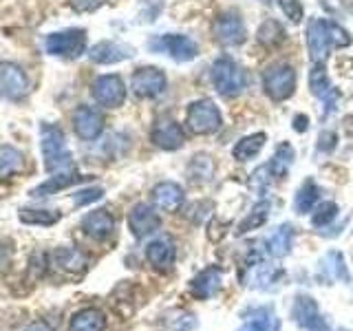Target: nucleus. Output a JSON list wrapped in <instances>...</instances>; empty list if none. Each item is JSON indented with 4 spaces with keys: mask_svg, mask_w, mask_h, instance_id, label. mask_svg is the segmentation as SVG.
<instances>
[{
    "mask_svg": "<svg viewBox=\"0 0 353 331\" xmlns=\"http://www.w3.org/2000/svg\"><path fill=\"white\" fill-rule=\"evenodd\" d=\"M148 47L154 53H165L174 62H192L199 55V44L192 38L181 36V33H163V36H154Z\"/></svg>",
    "mask_w": 353,
    "mask_h": 331,
    "instance_id": "nucleus-8",
    "label": "nucleus"
},
{
    "mask_svg": "<svg viewBox=\"0 0 353 331\" xmlns=\"http://www.w3.org/2000/svg\"><path fill=\"white\" fill-rule=\"evenodd\" d=\"M86 177L82 174H77V170H69V172H58V174H53L51 179H47L44 183H40L38 188H33L31 190V197H49V194H58L60 190H66V188H71L73 183L77 181H84Z\"/></svg>",
    "mask_w": 353,
    "mask_h": 331,
    "instance_id": "nucleus-23",
    "label": "nucleus"
},
{
    "mask_svg": "<svg viewBox=\"0 0 353 331\" xmlns=\"http://www.w3.org/2000/svg\"><path fill=\"white\" fill-rule=\"evenodd\" d=\"M104 329H106V316L95 307H86L82 312H77L69 323V331H104Z\"/></svg>",
    "mask_w": 353,
    "mask_h": 331,
    "instance_id": "nucleus-25",
    "label": "nucleus"
},
{
    "mask_svg": "<svg viewBox=\"0 0 353 331\" xmlns=\"http://www.w3.org/2000/svg\"><path fill=\"white\" fill-rule=\"evenodd\" d=\"M292 245H294V228L290 223H283L270 234L268 254L274 259H283L292 252Z\"/></svg>",
    "mask_w": 353,
    "mask_h": 331,
    "instance_id": "nucleus-26",
    "label": "nucleus"
},
{
    "mask_svg": "<svg viewBox=\"0 0 353 331\" xmlns=\"http://www.w3.org/2000/svg\"><path fill=\"white\" fill-rule=\"evenodd\" d=\"M71 7L77 11V14H91V11H97L106 0H69Z\"/></svg>",
    "mask_w": 353,
    "mask_h": 331,
    "instance_id": "nucleus-40",
    "label": "nucleus"
},
{
    "mask_svg": "<svg viewBox=\"0 0 353 331\" xmlns=\"http://www.w3.org/2000/svg\"><path fill=\"white\" fill-rule=\"evenodd\" d=\"M221 290V270L219 268H205L203 272H199L192 281V294L201 301L212 298Z\"/></svg>",
    "mask_w": 353,
    "mask_h": 331,
    "instance_id": "nucleus-24",
    "label": "nucleus"
},
{
    "mask_svg": "<svg viewBox=\"0 0 353 331\" xmlns=\"http://www.w3.org/2000/svg\"><path fill=\"white\" fill-rule=\"evenodd\" d=\"M44 51L53 58L75 60L86 53V31L84 29H64L55 31L44 40Z\"/></svg>",
    "mask_w": 353,
    "mask_h": 331,
    "instance_id": "nucleus-6",
    "label": "nucleus"
},
{
    "mask_svg": "<svg viewBox=\"0 0 353 331\" xmlns=\"http://www.w3.org/2000/svg\"><path fill=\"white\" fill-rule=\"evenodd\" d=\"M256 38L259 42L263 44V47H268V49H274V47H279V44H283L287 40L285 36V29L279 20H265L263 25L259 27L256 31Z\"/></svg>",
    "mask_w": 353,
    "mask_h": 331,
    "instance_id": "nucleus-31",
    "label": "nucleus"
},
{
    "mask_svg": "<svg viewBox=\"0 0 353 331\" xmlns=\"http://www.w3.org/2000/svg\"><path fill=\"white\" fill-rule=\"evenodd\" d=\"M132 55H135V49L115 40H102V42H97L95 47L88 49V58L95 64H117V62L130 60Z\"/></svg>",
    "mask_w": 353,
    "mask_h": 331,
    "instance_id": "nucleus-18",
    "label": "nucleus"
},
{
    "mask_svg": "<svg viewBox=\"0 0 353 331\" xmlns=\"http://www.w3.org/2000/svg\"><path fill=\"white\" fill-rule=\"evenodd\" d=\"M150 139H152L154 146L161 148V150H179L185 143L183 128L176 124L174 119H170V117L159 119L157 124L152 126Z\"/></svg>",
    "mask_w": 353,
    "mask_h": 331,
    "instance_id": "nucleus-15",
    "label": "nucleus"
},
{
    "mask_svg": "<svg viewBox=\"0 0 353 331\" xmlns=\"http://www.w3.org/2000/svg\"><path fill=\"white\" fill-rule=\"evenodd\" d=\"M18 217L27 225H55L60 221L58 210H38V208H22L18 210Z\"/></svg>",
    "mask_w": 353,
    "mask_h": 331,
    "instance_id": "nucleus-32",
    "label": "nucleus"
},
{
    "mask_svg": "<svg viewBox=\"0 0 353 331\" xmlns=\"http://www.w3.org/2000/svg\"><path fill=\"white\" fill-rule=\"evenodd\" d=\"M294 128H296L298 132H305V130L309 128V117H307V115H296V117H294Z\"/></svg>",
    "mask_w": 353,
    "mask_h": 331,
    "instance_id": "nucleus-43",
    "label": "nucleus"
},
{
    "mask_svg": "<svg viewBox=\"0 0 353 331\" xmlns=\"http://www.w3.org/2000/svg\"><path fill=\"white\" fill-rule=\"evenodd\" d=\"M93 97L104 108H119L126 102V84L119 75H99L93 82Z\"/></svg>",
    "mask_w": 353,
    "mask_h": 331,
    "instance_id": "nucleus-11",
    "label": "nucleus"
},
{
    "mask_svg": "<svg viewBox=\"0 0 353 331\" xmlns=\"http://www.w3.org/2000/svg\"><path fill=\"white\" fill-rule=\"evenodd\" d=\"M40 146H42L44 168H47L49 174L75 170L73 154H71L69 146H66V137L60 126L42 124L40 126Z\"/></svg>",
    "mask_w": 353,
    "mask_h": 331,
    "instance_id": "nucleus-2",
    "label": "nucleus"
},
{
    "mask_svg": "<svg viewBox=\"0 0 353 331\" xmlns=\"http://www.w3.org/2000/svg\"><path fill=\"white\" fill-rule=\"evenodd\" d=\"M3 261H7V252L0 248V263H3Z\"/></svg>",
    "mask_w": 353,
    "mask_h": 331,
    "instance_id": "nucleus-44",
    "label": "nucleus"
},
{
    "mask_svg": "<svg viewBox=\"0 0 353 331\" xmlns=\"http://www.w3.org/2000/svg\"><path fill=\"white\" fill-rule=\"evenodd\" d=\"M336 132H331V130H325V132H320V137H318V150H323V152H331L336 148Z\"/></svg>",
    "mask_w": 353,
    "mask_h": 331,
    "instance_id": "nucleus-41",
    "label": "nucleus"
},
{
    "mask_svg": "<svg viewBox=\"0 0 353 331\" xmlns=\"http://www.w3.org/2000/svg\"><path fill=\"white\" fill-rule=\"evenodd\" d=\"M214 172V163L208 154H196L190 161V168H188V177H190L192 183H205L210 181V177Z\"/></svg>",
    "mask_w": 353,
    "mask_h": 331,
    "instance_id": "nucleus-36",
    "label": "nucleus"
},
{
    "mask_svg": "<svg viewBox=\"0 0 353 331\" xmlns=\"http://www.w3.org/2000/svg\"><path fill=\"white\" fill-rule=\"evenodd\" d=\"M25 157L14 146H0V179H9L22 170Z\"/></svg>",
    "mask_w": 353,
    "mask_h": 331,
    "instance_id": "nucleus-30",
    "label": "nucleus"
},
{
    "mask_svg": "<svg viewBox=\"0 0 353 331\" xmlns=\"http://www.w3.org/2000/svg\"><path fill=\"white\" fill-rule=\"evenodd\" d=\"M265 132H254V135H245L236 141V146L232 148V157L236 161H250L252 157H256V154L263 150L265 146Z\"/></svg>",
    "mask_w": 353,
    "mask_h": 331,
    "instance_id": "nucleus-28",
    "label": "nucleus"
},
{
    "mask_svg": "<svg viewBox=\"0 0 353 331\" xmlns=\"http://www.w3.org/2000/svg\"><path fill=\"white\" fill-rule=\"evenodd\" d=\"M185 192L179 183L174 181H161L152 188V201L159 210H165V212H176L183 205Z\"/></svg>",
    "mask_w": 353,
    "mask_h": 331,
    "instance_id": "nucleus-21",
    "label": "nucleus"
},
{
    "mask_svg": "<svg viewBox=\"0 0 353 331\" xmlns=\"http://www.w3.org/2000/svg\"><path fill=\"white\" fill-rule=\"evenodd\" d=\"M51 259L55 263V268H60L66 274H84L88 270V257L77 248H58Z\"/></svg>",
    "mask_w": 353,
    "mask_h": 331,
    "instance_id": "nucleus-22",
    "label": "nucleus"
},
{
    "mask_svg": "<svg viewBox=\"0 0 353 331\" xmlns=\"http://www.w3.org/2000/svg\"><path fill=\"white\" fill-rule=\"evenodd\" d=\"M309 88H312V93L325 104V115L336 108L338 91H336L334 84H331V80H329L325 64H314V69L309 71Z\"/></svg>",
    "mask_w": 353,
    "mask_h": 331,
    "instance_id": "nucleus-17",
    "label": "nucleus"
},
{
    "mask_svg": "<svg viewBox=\"0 0 353 331\" xmlns=\"http://www.w3.org/2000/svg\"><path fill=\"white\" fill-rule=\"evenodd\" d=\"M221 124H223L221 110L216 108L212 99L203 97L188 106L185 126L190 128L194 135H212V132H216L221 128Z\"/></svg>",
    "mask_w": 353,
    "mask_h": 331,
    "instance_id": "nucleus-7",
    "label": "nucleus"
},
{
    "mask_svg": "<svg viewBox=\"0 0 353 331\" xmlns=\"http://www.w3.org/2000/svg\"><path fill=\"white\" fill-rule=\"evenodd\" d=\"M128 228L137 239L150 237L161 228V217L154 212V208H150L148 203H137V205H132L128 214Z\"/></svg>",
    "mask_w": 353,
    "mask_h": 331,
    "instance_id": "nucleus-16",
    "label": "nucleus"
},
{
    "mask_svg": "<svg viewBox=\"0 0 353 331\" xmlns=\"http://www.w3.org/2000/svg\"><path fill=\"white\" fill-rule=\"evenodd\" d=\"M323 270L329 274V279L334 281H342V283H349L351 276H349V270L345 265V257H342L340 252H329L325 261H323Z\"/></svg>",
    "mask_w": 353,
    "mask_h": 331,
    "instance_id": "nucleus-35",
    "label": "nucleus"
},
{
    "mask_svg": "<svg viewBox=\"0 0 353 331\" xmlns=\"http://www.w3.org/2000/svg\"><path fill=\"white\" fill-rule=\"evenodd\" d=\"M214 40L223 47H241L248 40V29L239 11H223L214 20Z\"/></svg>",
    "mask_w": 353,
    "mask_h": 331,
    "instance_id": "nucleus-10",
    "label": "nucleus"
},
{
    "mask_svg": "<svg viewBox=\"0 0 353 331\" xmlns=\"http://www.w3.org/2000/svg\"><path fill=\"white\" fill-rule=\"evenodd\" d=\"M263 88L270 99L274 102H285L290 99L296 91V71L292 64L287 62H276L268 66L263 73Z\"/></svg>",
    "mask_w": 353,
    "mask_h": 331,
    "instance_id": "nucleus-4",
    "label": "nucleus"
},
{
    "mask_svg": "<svg viewBox=\"0 0 353 331\" xmlns=\"http://www.w3.org/2000/svg\"><path fill=\"white\" fill-rule=\"evenodd\" d=\"M25 331H55L47 320H36V323H31L25 327Z\"/></svg>",
    "mask_w": 353,
    "mask_h": 331,
    "instance_id": "nucleus-42",
    "label": "nucleus"
},
{
    "mask_svg": "<svg viewBox=\"0 0 353 331\" xmlns=\"http://www.w3.org/2000/svg\"><path fill=\"white\" fill-rule=\"evenodd\" d=\"M279 329H281V320L274 314V309L261 307V309H254L252 318H248L239 331H279Z\"/></svg>",
    "mask_w": 353,
    "mask_h": 331,
    "instance_id": "nucleus-27",
    "label": "nucleus"
},
{
    "mask_svg": "<svg viewBox=\"0 0 353 331\" xmlns=\"http://www.w3.org/2000/svg\"><path fill=\"white\" fill-rule=\"evenodd\" d=\"M82 230L86 237H91L95 241H104L113 234L115 230V219L113 214L108 212V210L99 208V210H93V212H88L84 219H82Z\"/></svg>",
    "mask_w": 353,
    "mask_h": 331,
    "instance_id": "nucleus-20",
    "label": "nucleus"
},
{
    "mask_svg": "<svg viewBox=\"0 0 353 331\" xmlns=\"http://www.w3.org/2000/svg\"><path fill=\"white\" fill-rule=\"evenodd\" d=\"M130 91L141 99L157 97L165 91V75L157 66H141L130 77Z\"/></svg>",
    "mask_w": 353,
    "mask_h": 331,
    "instance_id": "nucleus-12",
    "label": "nucleus"
},
{
    "mask_svg": "<svg viewBox=\"0 0 353 331\" xmlns=\"http://www.w3.org/2000/svg\"><path fill=\"white\" fill-rule=\"evenodd\" d=\"M73 130L84 141H93L104 132V115L93 106H77L73 110Z\"/></svg>",
    "mask_w": 353,
    "mask_h": 331,
    "instance_id": "nucleus-14",
    "label": "nucleus"
},
{
    "mask_svg": "<svg viewBox=\"0 0 353 331\" xmlns=\"http://www.w3.org/2000/svg\"><path fill=\"white\" fill-rule=\"evenodd\" d=\"M104 197V190L102 188H86V190H80L73 194V201L75 205H86V203H93L97 199Z\"/></svg>",
    "mask_w": 353,
    "mask_h": 331,
    "instance_id": "nucleus-39",
    "label": "nucleus"
},
{
    "mask_svg": "<svg viewBox=\"0 0 353 331\" xmlns=\"http://www.w3.org/2000/svg\"><path fill=\"white\" fill-rule=\"evenodd\" d=\"M338 217V205L334 201H323L318 208H316V212L312 217V223L316 228H325L329 225L331 221H334Z\"/></svg>",
    "mask_w": 353,
    "mask_h": 331,
    "instance_id": "nucleus-37",
    "label": "nucleus"
},
{
    "mask_svg": "<svg viewBox=\"0 0 353 331\" xmlns=\"http://www.w3.org/2000/svg\"><path fill=\"white\" fill-rule=\"evenodd\" d=\"M31 93V82L16 62H0V97L20 102Z\"/></svg>",
    "mask_w": 353,
    "mask_h": 331,
    "instance_id": "nucleus-9",
    "label": "nucleus"
},
{
    "mask_svg": "<svg viewBox=\"0 0 353 331\" xmlns=\"http://www.w3.org/2000/svg\"><path fill=\"white\" fill-rule=\"evenodd\" d=\"M174 259H176V248H174L172 239L161 237V239H154V241L148 243V248H146V261L152 265L154 270L168 272L172 265H174Z\"/></svg>",
    "mask_w": 353,
    "mask_h": 331,
    "instance_id": "nucleus-19",
    "label": "nucleus"
},
{
    "mask_svg": "<svg viewBox=\"0 0 353 331\" xmlns=\"http://www.w3.org/2000/svg\"><path fill=\"white\" fill-rule=\"evenodd\" d=\"M292 163H294V148L285 141V143H281L279 148H276L272 161L268 163V168H270V172L276 177V179H281V177H285L287 170L292 168Z\"/></svg>",
    "mask_w": 353,
    "mask_h": 331,
    "instance_id": "nucleus-33",
    "label": "nucleus"
},
{
    "mask_svg": "<svg viewBox=\"0 0 353 331\" xmlns=\"http://www.w3.org/2000/svg\"><path fill=\"white\" fill-rule=\"evenodd\" d=\"M320 199V188L316 185L314 179H307L301 188H298L296 199H294V208L298 214H305V212H312L314 205L318 203Z\"/></svg>",
    "mask_w": 353,
    "mask_h": 331,
    "instance_id": "nucleus-29",
    "label": "nucleus"
},
{
    "mask_svg": "<svg viewBox=\"0 0 353 331\" xmlns=\"http://www.w3.org/2000/svg\"><path fill=\"white\" fill-rule=\"evenodd\" d=\"M270 201H259L256 205H254L252 210V214H248L245 219L241 221V225L236 230V234H248V232L252 230H256L261 225L268 223V219H270Z\"/></svg>",
    "mask_w": 353,
    "mask_h": 331,
    "instance_id": "nucleus-34",
    "label": "nucleus"
},
{
    "mask_svg": "<svg viewBox=\"0 0 353 331\" xmlns=\"http://www.w3.org/2000/svg\"><path fill=\"white\" fill-rule=\"evenodd\" d=\"M292 318H294V323L305 331H329L312 296H305V294L296 296L294 307H292Z\"/></svg>",
    "mask_w": 353,
    "mask_h": 331,
    "instance_id": "nucleus-13",
    "label": "nucleus"
},
{
    "mask_svg": "<svg viewBox=\"0 0 353 331\" xmlns=\"http://www.w3.org/2000/svg\"><path fill=\"white\" fill-rule=\"evenodd\" d=\"M210 77H212L214 88L223 97H236L245 91V86H248V73L232 58L214 60L212 69H210Z\"/></svg>",
    "mask_w": 353,
    "mask_h": 331,
    "instance_id": "nucleus-3",
    "label": "nucleus"
},
{
    "mask_svg": "<svg viewBox=\"0 0 353 331\" xmlns=\"http://www.w3.org/2000/svg\"><path fill=\"white\" fill-rule=\"evenodd\" d=\"M285 272L276 265H270L263 257L254 254V257L248 259L245 268H243V283L254 287V290L261 292H274L276 287L281 285Z\"/></svg>",
    "mask_w": 353,
    "mask_h": 331,
    "instance_id": "nucleus-5",
    "label": "nucleus"
},
{
    "mask_svg": "<svg viewBox=\"0 0 353 331\" xmlns=\"http://www.w3.org/2000/svg\"><path fill=\"white\" fill-rule=\"evenodd\" d=\"M351 36L347 29L325 18H312L307 25V49L314 64H325L334 47H349Z\"/></svg>",
    "mask_w": 353,
    "mask_h": 331,
    "instance_id": "nucleus-1",
    "label": "nucleus"
},
{
    "mask_svg": "<svg viewBox=\"0 0 353 331\" xmlns=\"http://www.w3.org/2000/svg\"><path fill=\"white\" fill-rule=\"evenodd\" d=\"M276 5L281 7V11L287 18H290V22H294V25H301V22H303L305 9H303L301 0H276Z\"/></svg>",
    "mask_w": 353,
    "mask_h": 331,
    "instance_id": "nucleus-38",
    "label": "nucleus"
}]
</instances>
